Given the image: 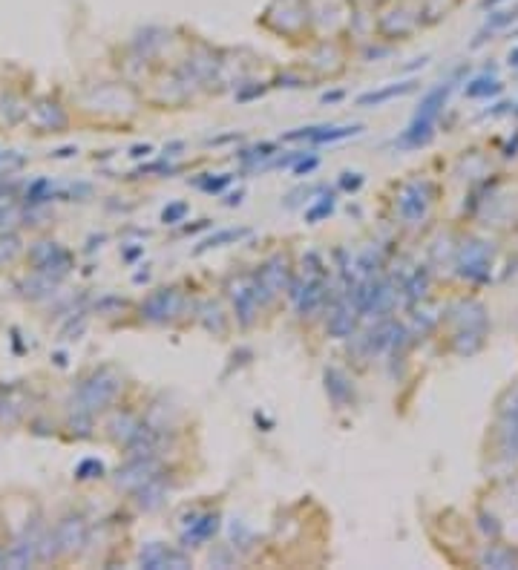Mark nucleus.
I'll return each instance as SVG.
<instances>
[{"mask_svg": "<svg viewBox=\"0 0 518 570\" xmlns=\"http://www.w3.org/2000/svg\"><path fill=\"white\" fill-rule=\"evenodd\" d=\"M498 418H501V426H498L501 455L507 461H515L518 458V412L515 415H498Z\"/></svg>", "mask_w": 518, "mask_h": 570, "instance_id": "f3484780", "label": "nucleus"}, {"mask_svg": "<svg viewBox=\"0 0 518 570\" xmlns=\"http://www.w3.org/2000/svg\"><path fill=\"white\" fill-rule=\"evenodd\" d=\"M426 289H429V276H426V271H415L412 279L406 282V294H409L412 300H418V297L426 294Z\"/></svg>", "mask_w": 518, "mask_h": 570, "instance_id": "cd10ccee", "label": "nucleus"}, {"mask_svg": "<svg viewBox=\"0 0 518 570\" xmlns=\"http://www.w3.org/2000/svg\"><path fill=\"white\" fill-rule=\"evenodd\" d=\"M509 21H515V12H498V15L487 24V29H489V32H492V29H501V26H507Z\"/></svg>", "mask_w": 518, "mask_h": 570, "instance_id": "473e14b6", "label": "nucleus"}, {"mask_svg": "<svg viewBox=\"0 0 518 570\" xmlns=\"http://www.w3.org/2000/svg\"><path fill=\"white\" fill-rule=\"evenodd\" d=\"M481 564H487V567H518V553L509 550V547L492 544V547L481 556Z\"/></svg>", "mask_w": 518, "mask_h": 570, "instance_id": "4be33fe9", "label": "nucleus"}, {"mask_svg": "<svg viewBox=\"0 0 518 570\" xmlns=\"http://www.w3.org/2000/svg\"><path fill=\"white\" fill-rule=\"evenodd\" d=\"M435 202V187L426 179H412L398 193V213L406 225H418L426 219V213Z\"/></svg>", "mask_w": 518, "mask_h": 570, "instance_id": "7ed1b4c3", "label": "nucleus"}, {"mask_svg": "<svg viewBox=\"0 0 518 570\" xmlns=\"http://www.w3.org/2000/svg\"><path fill=\"white\" fill-rule=\"evenodd\" d=\"M248 234H251L248 228H225V231L213 234L210 239H204V242L196 248V254H204V251H210V248H225V245H231V242H239V239H245Z\"/></svg>", "mask_w": 518, "mask_h": 570, "instance_id": "412c9836", "label": "nucleus"}, {"mask_svg": "<svg viewBox=\"0 0 518 570\" xmlns=\"http://www.w3.org/2000/svg\"><path fill=\"white\" fill-rule=\"evenodd\" d=\"M147 153H153V147H150V145H144V147H133V156H147Z\"/></svg>", "mask_w": 518, "mask_h": 570, "instance_id": "c9c22d12", "label": "nucleus"}, {"mask_svg": "<svg viewBox=\"0 0 518 570\" xmlns=\"http://www.w3.org/2000/svg\"><path fill=\"white\" fill-rule=\"evenodd\" d=\"M41 536L38 530H26L9 550H6V567H29L35 559H38V544H41Z\"/></svg>", "mask_w": 518, "mask_h": 570, "instance_id": "dca6fc26", "label": "nucleus"}, {"mask_svg": "<svg viewBox=\"0 0 518 570\" xmlns=\"http://www.w3.org/2000/svg\"><path fill=\"white\" fill-rule=\"evenodd\" d=\"M133 492H135L138 510H144V513H153V510H159V507L165 504V484H162V475L153 478V481H147V484H141V487L133 489Z\"/></svg>", "mask_w": 518, "mask_h": 570, "instance_id": "a211bd4d", "label": "nucleus"}, {"mask_svg": "<svg viewBox=\"0 0 518 570\" xmlns=\"http://www.w3.org/2000/svg\"><path fill=\"white\" fill-rule=\"evenodd\" d=\"M274 145H259V147H254V150H245V156H242V162L245 165H254V162H265V159H271L274 156Z\"/></svg>", "mask_w": 518, "mask_h": 570, "instance_id": "c756f323", "label": "nucleus"}, {"mask_svg": "<svg viewBox=\"0 0 518 570\" xmlns=\"http://www.w3.org/2000/svg\"><path fill=\"white\" fill-rule=\"evenodd\" d=\"M159 461L156 458H127V464L115 472V484L124 489H138L141 484L159 478Z\"/></svg>", "mask_w": 518, "mask_h": 570, "instance_id": "6e6552de", "label": "nucleus"}, {"mask_svg": "<svg viewBox=\"0 0 518 570\" xmlns=\"http://www.w3.org/2000/svg\"><path fill=\"white\" fill-rule=\"evenodd\" d=\"M15 222H18V210L9 204H0V234H9Z\"/></svg>", "mask_w": 518, "mask_h": 570, "instance_id": "7c9ffc66", "label": "nucleus"}, {"mask_svg": "<svg viewBox=\"0 0 518 570\" xmlns=\"http://www.w3.org/2000/svg\"><path fill=\"white\" fill-rule=\"evenodd\" d=\"M288 282H291L288 259H285V256H271V259L257 271V279H254L251 285H254V291H257L259 303L268 306L279 291H288Z\"/></svg>", "mask_w": 518, "mask_h": 570, "instance_id": "20e7f679", "label": "nucleus"}, {"mask_svg": "<svg viewBox=\"0 0 518 570\" xmlns=\"http://www.w3.org/2000/svg\"><path fill=\"white\" fill-rule=\"evenodd\" d=\"M346 190H357L363 185V176L360 173H343V182H340Z\"/></svg>", "mask_w": 518, "mask_h": 570, "instance_id": "72a5a7b5", "label": "nucleus"}, {"mask_svg": "<svg viewBox=\"0 0 518 570\" xmlns=\"http://www.w3.org/2000/svg\"><path fill=\"white\" fill-rule=\"evenodd\" d=\"M498 90H501V84H498L495 78L481 76V78H475V81L467 87V95H470V98H487V95H495Z\"/></svg>", "mask_w": 518, "mask_h": 570, "instance_id": "393cba45", "label": "nucleus"}, {"mask_svg": "<svg viewBox=\"0 0 518 570\" xmlns=\"http://www.w3.org/2000/svg\"><path fill=\"white\" fill-rule=\"evenodd\" d=\"M121 389H124V378L113 366H101L78 386V392H76V403L78 406L76 409L87 412V415H95V412L107 409L110 403H115Z\"/></svg>", "mask_w": 518, "mask_h": 570, "instance_id": "f257e3e1", "label": "nucleus"}, {"mask_svg": "<svg viewBox=\"0 0 518 570\" xmlns=\"http://www.w3.org/2000/svg\"><path fill=\"white\" fill-rule=\"evenodd\" d=\"M314 167H317V159H309V162H300L297 167H294V173H297V176H300V173H311Z\"/></svg>", "mask_w": 518, "mask_h": 570, "instance_id": "f704fd0d", "label": "nucleus"}, {"mask_svg": "<svg viewBox=\"0 0 518 570\" xmlns=\"http://www.w3.org/2000/svg\"><path fill=\"white\" fill-rule=\"evenodd\" d=\"M450 93H452V84H440V87H435L432 93H426V98L420 101V107H418L412 124H409L406 133L400 135V145H403V147H420V145H426V141L432 138V127H435V121H437L443 104H447Z\"/></svg>", "mask_w": 518, "mask_h": 570, "instance_id": "f03ea898", "label": "nucleus"}, {"mask_svg": "<svg viewBox=\"0 0 518 570\" xmlns=\"http://www.w3.org/2000/svg\"><path fill=\"white\" fill-rule=\"evenodd\" d=\"M138 564L150 567V570H159V567H190V559L182 550H173V547H167L162 542H150V544L141 547Z\"/></svg>", "mask_w": 518, "mask_h": 570, "instance_id": "1a4fd4ad", "label": "nucleus"}, {"mask_svg": "<svg viewBox=\"0 0 518 570\" xmlns=\"http://www.w3.org/2000/svg\"><path fill=\"white\" fill-rule=\"evenodd\" d=\"M52 533H55V539H58V550H61L63 556H69V553L81 550V544L87 542V522L78 519V516H69V519H63Z\"/></svg>", "mask_w": 518, "mask_h": 570, "instance_id": "f8f14e48", "label": "nucleus"}, {"mask_svg": "<svg viewBox=\"0 0 518 570\" xmlns=\"http://www.w3.org/2000/svg\"><path fill=\"white\" fill-rule=\"evenodd\" d=\"M32 262H35L38 274H46L52 279H58L61 274L69 271V254L58 242H38L32 248Z\"/></svg>", "mask_w": 518, "mask_h": 570, "instance_id": "0eeeda50", "label": "nucleus"}, {"mask_svg": "<svg viewBox=\"0 0 518 570\" xmlns=\"http://www.w3.org/2000/svg\"><path fill=\"white\" fill-rule=\"evenodd\" d=\"M35 121L43 127V130H58L66 124V115L61 113L58 104H38L35 107Z\"/></svg>", "mask_w": 518, "mask_h": 570, "instance_id": "5701e85b", "label": "nucleus"}, {"mask_svg": "<svg viewBox=\"0 0 518 570\" xmlns=\"http://www.w3.org/2000/svg\"><path fill=\"white\" fill-rule=\"evenodd\" d=\"M360 124L351 127H303V130H294L285 133V141H314V145H326V141H340L348 135H357Z\"/></svg>", "mask_w": 518, "mask_h": 570, "instance_id": "ddd939ff", "label": "nucleus"}, {"mask_svg": "<svg viewBox=\"0 0 518 570\" xmlns=\"http://www.w3.org/2000/svg\"><path fill=\"white\" fill-rule=\"evenodd\" d=\"M323 378H326V392H328V398H331V403L334 406H351L354 403V386H351V380H348V375L343 372V369H337V366H328L326 372H323Z\"/></svg>", "mask_w": 518, "mask_h": 570, "instance_id": "2eb2a0df", "label": "nucleus"}, {"mask_svg": "<svg viewBox=\"0 0 518 570\" xmlns=\"http://www.w3.org/2000/svg\"><path fill=\"white\" fill-rule=\"evenodd\" d=\"M231 300H234V311H237V323L242 328H251L257 323V314H259V297L254 291V285H245V282H237L231 289Z\"/></svg>", "mask_w": 518, "mask_h": 570, "instance_id": "9b49d317", "label": "nucleus"}, {"mask_svg": "<svg viewBox=\"0 0 518 570\" xmlns=\"http://www.w3.org/2000/svg\"><path fill=\"white\" fill-rule=\"evenodd\" d=\"M0 159H4V153H0Z\"/></svg>", "mask_w": 518, "mask_h": 570, "instance_id": "ea45409f", "label": "nucleus"}, {"mask_svg": "<svg viewBox=\"0 0 518 570\" xmlns=\"http://www.w3.org/2000/svg\"><path fill=\"white\" fill-rule=\"evenodd\" d=\"M331 210H334V199H331V196H326L323 202H317L314 207H309V210H306V222H311V225H314V222H320L323 217H328Z\"/></svg>", "mask_w": 518, "mask_h": 570, "instance_id": "c85d7f7f", "label": "nucleus"}, {"mask_svg": "<svg viewBox=\"0 0 518 570\" xmlns=\"http://www.w3.org/2000/svg\"><path fill=\"white\" fill-rule=\"evenodd\" d=\"M509 66H518V46L509 52Z\"/></svg>", "mask_w": 518, "mask_h": 570, "instance_id": "e433bc0d", "label": "nucleus"}, {"mask_svg": "<svg viewBox=\"0 0 518 570\" xmlns=\"http://www.w3.org/2000/svg\"><path fill=\"white\" fill-rule=\"evenodd\" d=\"M187 210H190V204H187V202H173V204H167V207L162 210V222H165V225H176V222H185Z\"/></svg>", "mask_w": 518, "mask_h": 570, "instance_id": "bb28decb", "label": "nucleus"}, {"mask_svg": "<svg viewBox=\"0 0 518 570\" xmlns=\"http://www.w3.org/2000/svg\"><path fill=\"white\" fill-rule=\"evenodd\" d=\"M412 90H415V81L389 84V87H380V90H375V93H366V95H360V98H357V104H360V107H380V104H386V101H392V98L409 95Z\"/></svg>", "mask_w": 518, "mask_h": 570, "instance_id": "6ab92c4d", "label": "nucleus"}, {"mask_svg": "<svg viewBox=\"0 0 518 570\" xmlns=\"http://www.w3.org/2000/svg\"><path fill=\"white\" fill-rule=\"evenodd\" d=\"M225 185H231V176H219V179H199L196 187L204 190V193H219Z\"/></svg>", "mask_w": 518, "mask_h": 570, "instance_id": "2f4dec72", "label": "nucleus"}, {"mask_svg": "<svg viewBox=\"0 0 518 570\" xmlns=\"http://www.w3.org/2000/svg\"><path fill=\"white\" fill-rule=\"evenodd\" d=\"M495 4H501V0H484V6L489 9V6H495Z\"/></svg>", "mask_w": 518, "mask_h": 570, "instance_id": "4c0bfd02", "label": "nucleus"}, {"mask_svg": "<svg viewBox=\"0 0 518 570\" xmlns=\"http://www.w3.org/2000/svg\"><path fill=\"white\" fill-rule=\"evenodd\" d=\"M326 326H328V334L331 337H351L354 334V328H357V309H354V303L351 300H337L331 309H328V320H326Z\"/></svg>", "mask_w": 518, "mask_h": 570, "instance_id": "4468645a", "label": "nucleus"}, {"mask_svg": "<svg viewBox=\"0 0 518 570\" xmlns=\"http://www.w3.org/2000/svg\"><path fill=\"white\" fill-rule=\"evenodd\" d=\"M458 274L470 282H484L492 265V248L487 242H467L458 251Z\"/></svg>", "mask_w": 518, "mask_h": 570, "instance_id": "39448f33", "label": "nucleus"}, {"mask_svg": "<svg viewBox=\"0 0 518 570\" xmlns=\"http://www.w3.org/2000/svg\"><path fill=\"white\" fill-rule=\"evenodd\" d=\"M21 254V239L15 234H0V265L12 262Z\"/></svg>", "mask_w": 518, "mask_h": 570, "instance_id": "a878e982", "label": "nucleus"}, {"mask_svg": "<svg viewBox=\"0 0 518 570\" xmlns=\"http://www.w3.org/2000/svg\"><path fill=\"white\" fill-rule=\"evenodd\" d=\"M481 346H484V328H461V331H458L455 348H458L461 354H475Z\"/></svg>", "mask_w": 518, "mask_h": 570, "instance_id": "b1692460", "label": "nucleus"}, {"mask_svg": "<svg viewBox=\"0 0 518 570\" xmlns=\"http://www.w3.org/2000/svg\"><path fill=\"white\" fill-rule=\"evenodd\" d=\"M4 564H6V553H4V550H0V567H4Z\"/></svg>", "mask_w": 518, "mask_h": 570, "instance_id": "58836bf2", "label": "nucleus"}, {"mask_svg": "<svg viewBox=\"0 0 518 570\" xmlns=\"http://www.w3.org/2000/svg\"><path fill=\"white\" fill-rule=\"evenodd\" d=\"M219 530V513H193L182 527V547H202Z\"/></svg>", "mask_w": 518, "mask_h": 570, "instance_id": "9d476101", "label": "nucleus"}, {"mask_svg": "<svg viewBox=\"0 0 518 570\" xmlns=\"http://www.w3.org/2000/svg\"><path fill=\"white\" fill-rule=\"evenodd\" d=\"M141 430V423L130 415V412H121V415H115L113 420H110V435H113V441L115 444H130L133 441V435Z\"/></svg>", "mask_w": 518, "mask_h": 570, "instance_id": "aec40b11", "label": "nucleus"}, {"mask_svg": "<svg viewBox=\"0 0 518 570\" xmlns=\"http://www.w3.org/2000/svg\"><path fill=\"white\" fill-rule=\"evenodd\" d=\"M182 306H185L182 291L179 289H167L165 285V289H156L150 297L141 303V317L147 323H167L182 311Z\"/></svg>", "mask_w": 518, "mask_h": 570, "instance_id": "423d86ee", "label": "nucleus"}]
</instances>
